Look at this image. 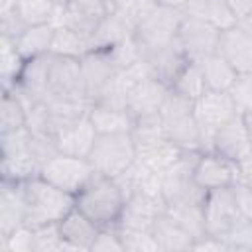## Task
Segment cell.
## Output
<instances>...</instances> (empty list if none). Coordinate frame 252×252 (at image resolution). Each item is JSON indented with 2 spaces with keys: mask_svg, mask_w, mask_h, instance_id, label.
<instances>
[{
  "mask_svg": "<svg viewBox=\"0 0 252 252\" xmlns=\"http://www.w3.org/2000/svg\"><path fill=\"white\" fill-rule=\"evenodd\" d=\"M167 93H169V87L163 81H159L158 77L150 75L130 91L126 110L130 112V116L134 120L148 116V114H158Z\"/></svg>",
  "mask_w": 252,
  "mask_h": 252,
  "instance_id": "cell-16",
  "label": "cell"
},
{
  "mask_svg": "<svg viewBox=\"0 0 252 252\" xmlns=\"http://www.w3.org/2000/svg\"><path fill=\"white\" fill-rule=\"evenodd\" d=\"M26 203V224L35 228L49 222H59L75 209V195L51 185L41 175L18 183Z\"/></svg>",
  "mask_w": 252,
  "mask_h": 252,
  "instance_id": "cell-1",
  "label": "cell"
},
{
  "mask_svg": "<svg viewBox=\"0 0 252 252\" xmlns=\"http://www.w3.org/2000/svg\"><path fill=\"white\" fill-rule=\"evenodd\" d=\"M53 2H55L57 6H65V4H69L71 0H53Z\"/></svg>",
  "mask_w": 252,
  "mask_h": 252,
  "instance_id": "cell-49",
  "label": "cell"
},
{
  "mask_svg": "<svg viewBox=\"0 0 252 252\" xmlns=\"http://www.w3.org/2000/svg\"><path fill=\"white\" fill-rule=\"evenodd\" d=\"M53 32H55L53 24L28 26L14 41H16L18 51L24 55V59H33V57H39L51 51Z\"/></svg>",
  "mask_w": 252,
  "mask_h": 252,
  "instance_id": "cell-27",
  "label": "cell"
},
{
  "mask_svg": "<svg viewBox=\"0 0 252 252\" xmlns=\"http://www.w3.org/2000/svg\"><path fill=\"white\" fill-rule=\"evenodd\" d=\"M59 230L63 236L61 250H91L100 226L75 207L59 220Z\"/></svg>",
  "mask_w": 252,
  "mask_h": 252,
  "instance_id": "cell-18",
  "label": "cell"
},
{
  "mask_svg": "<svg viewBox=\"0 0 252 252\" xmlns=\"http://www.w3.org/2000/svg\"><path fill=\"white\" fill-rule=\"evenodd\" d=\"M191 250H217V252H220V250H230V246H228V242H226L224 238H220V236L205 234V236H201V238H197V240L193 242V248H191Z\"/></svg>",
  "mask_w": 252,
  "mask_h": 252,
  "instance_id": "cell-44",
  "label": "cell"
},
{
  "mask_svg": "<svg viewBox=\"0 0 252 252\" xmlns=\"http://www.w3.org/2000/svg\"><path fill=\"white\" fill-rule=\"evenodd\" d=\"M106 4L104 0H71L65 6H57L55 14L51 18V24L55 28L69 26L81 33H87L93 37L98 24L106 16Z\"/></svg>",
  "mask_w": 252,
  "mask_h": 252,
  "instance_id": "cell-11",
  "label": "cell"
},
{
  "mask_svg": "<svg viewBox=\"0 0 252 252\" xmlns=\"http://www.w3.org/2000/svg\"><path fill=\"white\" fill-rule=\"evenodd\" d=\"M57 4L53 0H18V14L26 26L51 24Z\"/></svg>",
  "mask_w": 252,
  "mask_h": 252,
  "instance_id": "cell-35",
  "label": "cell"
},
{
  "mask_svg": "<svg viewBox=\"0 0 252 252\" xmlns=\"http://www.w3.org/2000/svg\"><path fill=\"white\" fill-rule=\"evenodd\" d=\"M213 152L228 158L234 163H244L252 156V144L246 130V122L242 112H236L230 120H226L213 138Z\"/></svg>",
  "mask_w": 252,
  "mask_h": 252,
  "instance_id": "cell-12",
  "label": "cell"
},
{
  "mask_svg": "<svg viewBox=\"0 0 252 252\" xmlns=\"http://www.w3.org/2000/svg\"><path fill=\"white\" fill-rule=\"evenodd\" d=\"M230 96L240 112L252 110V73H238L234 85L230 87Z\"/></svg>",
  "mask_w": 252,
  "mask_h": 252,
  "instance_id": "cell-40",
  "label": "cell"
},
{
  "mask_svg": "<svg viewBox=\"0 0 252 252\" xmlns=\"http://www.w3.org/2000/svg\"><path fill=\"white\" fill-rule=\"evenodd\" d=\"M28 126V106L22 96L12 91H2V104H0V134L14 132Z\"/></svg>",
  "mask_w": 252,
  "mask_h": 252,
  "instance_id": "cell-31",
  "label": "cell"
},
{
  "mask_svg": "<svg viewBox=\"0 0 252 252\" xmlns=\"http://www.w3.org/2000/svg\"><path fill=\"white\" fill-rule=\"evenodd\" d=\"M177 41L189 61L203 63L207 57L219 53L220 30H217L213 24L205 20L183 14V20L177 32Z\"/></svg>",
  "mask_w": 252,
  "mask_h": 252,
  "instance_id": "cell-10",
  "label": "cell"
},
{
  "mask_svg": "<svg viewBox=\"0 0 252 252\" xmlns=\"http://www.w3.org/2000/svg\"><path fill=\"white\" fill-rule=\"evenodd\" d=\"M152 234L159 246V252H183V250H191L195 238L181 226L177 224L169 215L161 213L154 226H152Z\"/></svg>",
  "mask_w": 252,
  "mask_h": 252,
  "instance_id": "cell-21",
  "label": "cell"
},
{
  "mask_svg": "<svg viewBox=\"0 0 252 252\" xmlns=\"http://www.w3.org/2000/svg\"><path fill=\"white\" fill-rule=\"evenodd\" d=\"M146 61H148V65L152 69V75L158 77L159 81H163L167 87H171L173 81H175V77L179 75V71L185 67V63L189 59L185 57L179 41L175 39L171 45H167V47H163V49L148 55Z\"/></svg>",
  "mask_w": 252,
  "mask_h": 252,
  "instance_id": "cell-23",
  "label": "cell"
},
{
  "mask_svg": "<svg viewBox=\"0 0 252 252\" xmlns=\"http://www.w3.org/2000/svg\"><path fill=\"white\" fill-rule=\"evenodd\" d=\"M126 203V195L114 177L94 173L75 195V207L98 226L116 224Z\"/></svg>",
  "mask_w": 252,
  "mask_h": 252,
  "instance_id": "cell-2",
  "label": "cell"
},
{
  "mask_svg": "<svg viewBox=\"0 0 252 252\" xmlns=\"http://www.w3.org/2000/svg\"><path fill=\"white\" fill-rule=\"evenodd\" d=\"M89 118L96 130V134H116V132H132L134 118L126 108H114L106 104L93 102L89 108Z\"/></svg>",
  "mask_w": 252,
  "mask_h": 252,
  "instance_id": "cell-25",
  "label": "cell"
},
{
  "mask_svg": "<svg viewBox=\"0 0 252 252\" xmlns=\"http://www.w3.org/2000/svg\"><path fill=\"white\" fill-rule=\"evenodd\" d=\"M87 158L96 173L118 177L136 161V142L132 132L96 134V140Z\"/></svg>",
  "mask_w": 252,
  "mask_h": 252,
  "instance_id": "cell-3",
  "label": "cell"
},
{
  "mask_svg": "<svg viewBox=\"0 0 252 252\" xmlns=\"http://www.w3.org/2000/svg\"><path fill=\"white\" fill-rule=\"evenodd\" d=\"M0 250L4 252H35L33 244V228L24 224L10 232L8 236L0 238Z\"/></svg>",
  "mask_w": 252,
  "mask_h": 252,
  "instance_id": "cell-39",
  "label": "cell"
},
{
  "mask_svg": "<svg viewBox=\"0 0 252 252\" xmlns=\"http://www.w3.org/2000/svg\"><path fill=\"white\" fill-rule=\"evenodd\" d=\"M201 152H185L179 161L161 173V195L165 203L203 205L207 191L195 179V161Z\"/></svg>",
  "mask_w": 252,
  "mask_h": 252,
  "instance_id": "cell-6",
  "label": "cell"
},
{
  "mask_svg": "<svg viewBox=\"0 0 252 252\" xmlns=\"http://www.w3.org/2000/svg\"><path fill=\"white\" fill-rule=\"evenodd\" d=\"M169 89L175 91L177 94H181V96L193 100V102H195L201 94H205L207 83H205V75H203L201 63L187 61L185 67L179 71V75L175 77V81H173V85H171Z\"/></svg>",
  "mask_w": 252,
  "mask_h": 252,
  "instance_id": "cell-33",
  "label": "cell"
},
{
  "mask_svg": "<svg viewBox=\"0 0 252 252\" xmlns=\"http://www.w3.org/2000/svg\"><path fill=\"white\" fill-rule=\"evenodd\" d=\"M116 67L108 55L106 49H93L85 57H81V73H83V85L87 98L91 102H96V98L102 94V91L108 87L112 77L116 75Z\"/></svg>",
  "mask_w": 252,
  "mask_h": 252,
  "instance_id": "cell-15",
  "label": "cell"
},
{
  "mask_svg": "<svg viewBox=\"0 0 252 252\" xmlns=\"http://www.w3.org/2000/svg\"><path fill=\"white\" fill-rule=\"evenodd\" d=\"M33 244L35 252H57L61 250L63 236L59 230V222H49L33 228Z\"/></svg>",
  "mask_w": 252,
  "mask_h": 252,
  "instance_id": "cell-38",
  "label": "cell"
},
{
  "mask_svg": "<svg viewBox=\"0 0 252 252\" xmlns=\"http://www.w3.org/2000/svg\"><path fill=\"white\" fill-rule=\"evenodd\" d=\"M163 211H165L163 197H156L148 193H132L126 197V203L116 220V226L134 228V230H152L156 219Z\"/></svg>",
  "mask_w": 252,
  "mask_h": 252,
  "instance_id": "cell-14",
  "label": "cell"
},
{
  "mask_svg": "<svg viewBox=\"0 0 252 252\" xmlns=\"http://www.w3.org/2000/svg\"><path fill=\"white\" fill-rule=\"evenodd\" d=\"M219 53L236 69V73H252V35L238 24L220 32Z\"/></svg>",
  "mask_w": 252,
  "mask_h": 252,
  "instance_id": "cell-19",
  "label": "cell"
},
{
  "mask_svg": "<svg viewBox=\"0 0 252 252\" xmlns=\"http://www.w3.org/2000/svg\"><path fill=\"white\" fill-rule=\"evenodd\" d=\"M189 0H158V6L171 8V10H183Z\"/></svg>",
  "mask_w": 252,
  "mask_h": 252,
  "instance_id": "cell-46",
  "label": "cell"
},
{
  "mask_svg": "<svg viewBox=\"0 0 252 252\" xmlns=\"http://www.w3.org/2000/svg\"><path fill=\"white\" fill-rule=\"evenodd\" d=\"M94 49L93 37L87 33H81L69 26H59L53 32V41H51V53L65 55V57H75L81 59L87 53Z\"/></svg>",
  "mask_w": 252,
  "mask_h": 252,
  "instance_id": "cell-26",
  "label": "cell"
},
{
  "mask_svg": "<svg viewBox=\"0 0 252 252\" xmlns=\"http://www.w3.org/2000/svg\"><path fill=\"white\" fill-rule=\"evenodd\" d=\"M128 35H132L128 26L122 24L116 16L106 14L104 20L98 24L96 32L93 33V43H94V49H110L120 41H124Z\"/></svg>",
  "mask_w": 252,
  "mask_h": 252,
  "instance_id": "cell-34",
  "label": "cell"
},
{
  "mask_svg": "<svg viewBox=\"0 0 252 252\" xmlns=\"http://www.w3.org/2000/svg\"><path fill=\"white\" fill-rule=\"evenodd\" d=\"M165 136L185 152H201V132L193 112L161 118Z\"/></svg>",
  "mask_w": 252,
  "mask_h": 252,
  "instance_id": "cell-24",
  "label": "cell"
},
{
  "mask_svg": "<svg viewBox=\"0 0 252 252\" xmlns=\"http://www.w3.org/2000/svg\"><path fill=\"white\" fill-rule=\"evenodd\" d=\"M240 165L217 152H201L195 161V179L205 189L232 187L240 179Z\"/></svg>",
  "mask_w": 252,
  "mask_h": 252,
  "instance_id": "cell-13",
  "label": "cell"
},
{
  "mask_svg": "<svg viewBox=\"0 0 252 252\" xmlns=\"http://www.w3.org/2000/svg\"><path fill=\"white\" fill-rule=\"evenodd\" d=\"M94 167L91 165L89 158H81V156H71V154H55L53 158H49L39 175L49 181L51 185L77 195L94 175Z\"/></svg>",
  "mask_w": 252,
  "mask_h": 252,
  "instance_id": "cell-8",
  "label": "cell"
},
{
  "mask_svg": "<svg viewBox=\"0 0 252 252\" xmlns=\"http://www.w3.org/2000/svg\"><path fill=\"white\" fill-rule=\"evenodd\" d=\"M232 191H234V197H236L242 217L252 220V175L240 173V179L232 185Z\"/></svg>",
  "mask_w": 252,
  "mask_h": 252,
  "instance_id": "cell-42",
  "label": "cell"
},
{
  "mask_svg": "<svg viewBox=\"0 0 252 252\" xmlns=\"http://www.w3.org/2000/svg\"><path fill=\"white\" fill-rule=\"evenodd\" d=\"M106 12L116 16L130 32L158 6V0H104Z\"/></svg>",
  "mask_w": 252,
  "mask_h": 252,
  "instance_id": "cell-32",
  "label": "cell"
},
{
  "mask_svg": "<svg viewBox=\"0 0 252 252\" xmlns=\"http://www.w3.org/2000/svg\"><path fill=\"white\" fill-rule=\"evenodd\" d=\"M242 116H244V122H246V130H248V136H250V144H252V110L242 112Z\"/></svg>",
  "mask_w": 252,
  "mask_h": 252,
  "instance_id": "cell-48",
  "label": "cell"
},
{
  "mask_svg": "<svg viewBox=\"0 0 252 252\" xmlns=\"http://www.w3.org/2000/svg\"><path fill=\"white\" fill-rule=\"evenodd\" d=\"M226 4L230 6V10L238 18V22L252 12V0H226Z\"/></svg>",
  "mask_w": 252,
  "mask_h": 252,
  "instance_id": "cell-45",
  "label": "cell"
},
{
  "mask_svg": "<svg viewBox=\"0 0 252 252\" xmlns=\"http://www.w3.org/2000/svg\"><path fill=\"white\" fill-rule=\"evenodd\" d=\"M24 55L18 51L16 41L12 37L0 35V79H2V91H12L26 67Z\"/></svg>",
  "mask_w": 252,
  "mask_h": 252,
  "instance_id": "cell-28",
  "label": "cell"
},
{
  "mask_svg": "<svg viewBox=\"0 0 252 252\" xmlns=\"http://www.w3.org/2000/svg\"><path fill=\"white\" fill-rule=\"evenodd\" d=\"M238 26H240L242 30H246V32H248V33L252 35V12H250V14L246 16V18H242V20L238 22Z\"/></svg>",
  "mask_w": 252,
  "mask_h": 252,
  "instance_id": "cell-47",
  "label": "cell"
},
{
  "mask_svg": "<svg viewBox=\"0 0 252 252\" xmlns=\"http://www.w3.org/2000/svg\"><path fill=\"white\" fill-rule=\"evenodd\" d=\"M51 98H87L81 73V59L57 55L51 51L47 53L43 102Z\"/></svg>",
  "mask_w": 252,
  "mask_h": 252,
  "instance_id": "cell-7",
  "label": "cell"
},
{
  "mask_svg": "<svg viewBox=\"0 0 252 252\" xmlns=\"http://www.w3.org/2000/svg\"><path fill=\"white\" fill-rule=\"evenodd\" d=\"M181 12L185 16L205 20L220 32L238 24V18L234 16V12L226 4V0H189Z\"/></svg>",
  "mask_w": 252,
  "mask_h": 252,
  "instance_id": "cell-22",
  "label": "cell"
},
{
  "mask_svg": "<svg viewBox=\"0 0 252 252\" xmlns=\"http://www.w3.org/2000/svg\"><path fill=\"white\" fill-rule=\"evenodd\" d=\"M26 224V203L18 183L0 185V238Z\"/></svg>",
  "mask_w": 252,
  "mask_h": 252,
  "instance_id": "cell-20",
  "label": "cell"
},
{
  "mask_svg": "<svg viewBox=\"0 0 252 252\" xmlns=\"http://www.w3.org/2000/svg\"><path fill=\"white\" fill-rule=\"evenodd\" d=\"M201 67H203V75L209 91H230V87L238 77L236 69L220 53L207 57L201 63Z\"/></svg>",
  "mask_w": 252,
  "mask_h": 252,
  "instance_id": "cell-30",
  "label": "cell"
},
{
  "mask_svg": "<svg viewBox=\"0 0 252 252\" xmlns=\"http://www.w3.org/2000/svg\"><path fill=\"white\" fill-rule=\"evenodd\" d=\"M230 250H252V220L242 219L232 232L224 236Z\"/></svg>",
  "mask_w": 252,
  "mask_h": 252,
  "instance_id": "cell-43",
  "label": "cell"
},
{
  "mask_svg": "<svg viewBox=\"0 0 252 252\" xmlns=\"http://www.w3.org/2000/svg\"><path fill=\"white\" fill-rule=\"evenodd\" d=\"M26 28L18 14V0H0V35L16 39Z\"/></svg>",
  "mask_w": 252,
  "mask_h": 252,
  "instance_id": "cell-37",
  "label": "cell"
},
{
  "mask_svg": "<svg viewBox=\"0 0 252 252\" xmlns=\"http://www.w3.org/2000/svg\"><path fill=\"white\" fill-rule=\"evenodd\" d=\"M91 252H124V246H122L116 224L100 226V230H98V234L93 242Z\"/></svg>",
  "mask_w": 252,
  "mask_h": 252,
  "instance_id": "cell-41",
  "label": "cell"
},
{
  "mask_svg": "<svg viewBox=\"0 0 252 252\" xmlns=\"http://www.w3.org/2000/svg\"><path fill=\"white\" fill-rule=\"evenodd\" d=\"M118 228L124 252H159V246L152 234V230H134V228Z\"/></svg>",
  "mask_w": 252,
  "mask_h": 252,
  "instance_id": "cell-36",
  "label": "cell"
},
{
  "mask_svg": "<svg viewBox=\"0 0 252 252\" xmlns=\"http://www.w3.org/2000/svg\"><path fill=\"white\" fill-rule=\"evenodd\" d=\"M51 140H53L57 152L87 158L91 148H93V144H94V140H96V130H94L89 114H85L79 120L59 128L53 134Z\"/></svg>",
  "mask_w": 252,
  "mask_h": 252,
  "instance_id": "cell-17",
  "label": "cell"
},
{
  "mask_svg": "<svg viewBox=\"0 0 252 252\" xmlns=\"http://www.w3.org/2000/svg\"><path fill=\"white\" fill-rule=\"evenodd\" d=\"M181 20H183L181 10L156 6L132 32V37L142 53V59L171 45L177 39Z\"/></svg>",
  "mask_w": 252,
  "mask_h": 252,
  "instance_id": "cell-4",
  "label": "cell"
},
{
  "mask_svg": "<svg viewBox=\"0 0 252 252\" xmlns=\"http://www.w3.org/2000/svg\"><path fill=\"white\" fill-rule=\"evenodd\" d=\"M203 217L207 234L224 238L228 232H232L236 224L244 219L238 209L232 187L207 191V197L203 201Z\"/></svg>",
  "mask_w": 252,
  "mask_h": 252,
  "instance_id": "cell-9",
  "label": "cell"
},
{
  "mask_svg": "<svg viewBox=\"0 0 252 252\" xmlns=\"http://www.w3.org/2000/svg\"><path fill=\"white\" fill-rule=\"evenodd\" d=\"M236 112H240L236 108L234 98L230 96L228 91H205V94H201L195 100L193 106V114L201 132V152H213V138L215 132L226 122L230 120Z\"/></svg>",
  "mask_w": 252,
  "mask_h": 252,
  "instance_id": "cell-5",
  "label": "cell"
},
{
  "mask_svg": "<svg viewBox=\"0 0 252 252\" xmlns=\"http://www.w3.org/2000/svg\"><path fill=\"white\" fill-rule=\"evenodd\" d=\"M165 215H169L177 224H181L195 240L207 234L203 205L197 203H165Z\"/></svg>",
  "mask_w": 252,
  "mask_h": 252,
  "instance_id": "cell-29",
  "label": "cell"
}]
</instances>
